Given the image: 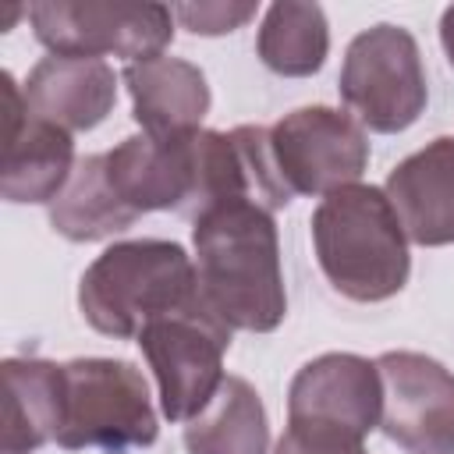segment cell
<instances>
[{
    "label": "cell",
    "mask_w": 454,
    "mask_h": 454,
    "mask_svg": "<svg viewBox=\"0 0 454 454\" xmlns=\"http://www.w3.org/2000/svg\"><path fill=\"white\" fill-rule=\"evenodd\" d=\"M259 60L284 78H309L326 64L330 53V25L319 4L277 0L266 7L259 35Z\"/></svg>",
    "instance_id": "obj_19"
},
{
    "label": "cell",
    "mask_w": 454,
    "mask_h": 454,
    "mask_svg": "<svg viewBox=\"0 0 454 454\" xmlns=\"http://www.w3.org/2000/svg\"><path fill=\"white\" fill-rule=\"evenodd\" d=\"M202 301L192 255L177 241L135 238L99 252L78 284V309L96 333L135 340L160 316Z\"/></svg>",
    "instance_id": "obj_3"
},
{
    "label": "cell",
    "mask_w": 454,
    "mask_h": 454,
    "mask_svg": "<svg viewBox=\"0 0 454 454\" xmlns=\"http://www.w3.org/2000/svg\"><path fill=\"white\" fill-rule=\"evenodd\" d=\"M35 39L60 57H160L174 39V11L163 4L39 0L28 7Z\"/></svg>",
    "instance_id": "obj_7"
},
{
    "label": "cell",
    "mask_w": 454,
    "mask_h": 454,
    "mask_svg": "<svg viewBox=\"0 0 454 454\" xmlns=\"http://www.w3.org/2000/svg\"><path fill=\"white\" fill-rule=\"evenodd\" d=\"M376 372L383 436L408 454H454V372L419 351H387Z\"/></svg>",
    "instance_id": "obj_9"
},
{
    "label": "cell",
    "mask_w": 454,
    "mask_h": 454,
    "mask_svg": "<svg viewBox=\"0 0 454 454\" xmlns=\"http://www.w3.org/2000/svg\"><path fill=\"white\" fill-rule=\"evenodd\" d=\"M138 213L110 181L106 153H89L74 163L64 192L50 202V223L67 241H103L128 231Z\"/></svg>",
    "instance_id": "obj_17"
},
{
    "label": "cell",
    "mask_w": 454,
    "mask_h": 454,
    "mask_svg": "<svg viewBox=\"0 0 454 454\" xmlns=\"http://www.w3.org/2000/svg\"><path fill=\"white\" fill-rule=\"evenodd\" d=\"M273 454H369L365 436L330 422H287Z\"/></svg>",
    "instance_id": "obj_20"
},
{
    "label": "cell",
    "mask_w": 454,
    "mask_h": 454,
    "mask_svg": "<svg viewBox=\"0 0 454 454\" xmlns=\"http://www.w3.org/2000/svg\"><path fill=\"white\" fill-rule=\"evenodd\" d=\"M156 387L160 411L170 422L195 419L223 383V355L231 348V326L195 301L181 312L160 316L135 337Z\"/></svg>",
    "instance_id": "obj_6"
},
{
    "label": "cell",
    "mask_w": 454,
    "mask_h": 454,
    "mask_svg": "<svg viewBox=\"0 0 454 454\" xmlns=\"http://www.w3.org/2000/svg\"><path fill=\"white\" fill-rule=\"evenodd\" d=\"M4 99L0 195L7 202H53L78 163L71 131L32 114L25 103V89L11 71H4Z\"/></svg>",
    "instance_id": "obj_10"
},
{
    "label": "cell",
    "mask_w": 454,
    "mask_h": 454,
    "mask_svg": "<svg viewBox=\"0 0 454 454\" xmlns=\"http://www.w3.org/2000/svg\"><path fill=\"white\" fill-rule=\"evenodd\" d=\"M117 99L114 67L99 57H43L25 78V103L32 114L64 131H89L106 121Z\"/></svg>",
    "instance_id": "obj_14"
},
{
    "label": "cell",
    "mask_w": 454,
    "mask_h": 454,
    "mask_svg": "<svg viewBox=\"0 0 454 454\" xmlns=\"http://www.w3.org/2000/svg\"><path fill=\"white\" fill-rule=\"evenodd\" d=\"M312 248L323 277L351 301H387L411 273L408 234L376 184H348L312 209Z\"/></svg>",
    "instance_id": "obj_2"
},
{
    "label": "cell",
    "mask_w": 454,
    "mask_h": 454,
    "mask_svg": "<svg viewBox=\"0 0 454 454\" xmlns=\"http://www.w3.org/2000/svg\"><path fill=\"white\" fill-rule=\"evenodd\" d=\"M340 99L355 121L376 135L411 128L429 99L419 43L401 25H372L348 43L340 64Z\"/></svg>",
    "instance_id": "obj_5"
},
{
    "label": "cell",
    "mask_w": 454,
    "mask_h": 454,
    "mask_svg": "<svg viewBox=\"0 0 454 454\" xmlns=\"http://www.w3.org/2000/svg\"><path fill=\"white\" fill-rule=\"evenodd\" d=\"M156 411L145 376L124 358L64 362V422L57 447H99L110 454L149 447L156 440Z\"/></svg>",
    "instance_id": "obj_4"
},
{
    "label": "cell",
    "mask_w": 454,
    "mask_h": 454,
    "mask_svg": "<svg viewBox=\"0 0 454 454\" xmlns=\"http://www.w3.org/2000/svg\"><path fill=\"white\" fill-rule=\"evenodd\" d=\"M270 156L287 195H330L369 167L365 128L333 106H298L270 128Z\"/></svg>",
    "instance_id": "obj_8"
},
{
    "label": "cell",
    "mask_w": 454,
    "mask_h": 454,
    "mask_svg": "<svg viewBox=\"0 0 454 454\" xmlns=\"http://www.w3.org/2000/svg\"><path fill=\"white\" fill-rule=\"evenodd\" d=\"M170 11L195 35H227V32H234L245 21L255 18V4H248V0L245 4H231V0L227 4L223 0H213V4H177Z\"/></svg>",
    "instance_id": "obj_21"
},
{
    "label": "cell",
    "mask_w": 454,
    "mask_h": 454,
    "mask_svg": "<svg viewBox=\"0 0 454 454\" xmlns=\"http://www.w3.org/2000/svg\"><path fill=\"white\" fill-rule=\"evenodd\" d=\"M383 387L376 362L351 351H326L305 362L287 390V422H330L358 436L380 426Z\"/></svg>",
    "instance_id": "obj_11"
},
{
    "label": "cell",
    "mask_w": 454,
    "mask_h": 454,
    "mask_svg": "<svg viewBox=\"0 0 454 454\" xmlns=\"http://www.w3.org/2000/svg\"><path fill=\"white\" fill-rule=\"evenodd\" d=\"M195 135H131L106 153L110 181L138 216L156 209L188 213L195 192Z\"/></svg>",
    "instance_id": "obj_12"
},
{
    "label": "cell",
    "mask_w": 454,
    "mask_h": 454,
    "mask_svg": "<svg viewBox=\"0 0 454 454\" xmlns=\"http://www.w3.org/2000/svg\"><path fill=\"white\" fill-rule=\"evenodd\" d=\"M124 85L135 103V121L142 135L177 138L202 131V117L209 114V85L206 74L181 57H149L124 64Z\"/></svg>",
    "instance_id": "obj_15"
},
{
    "label": "cell",
    "mask_w": 454,
    "mask_h": 454,
    "mask_svg": "<svg viewBox=\"0 0 454 454\" xmlns=\"http://www.w3.org/2000/svg\"><path fill=\"white\" fill-rule=\"evenodd\" d=\"M199 294L231 330L270 333L287 316L280 241L273 213L241 199L192 223Z\"/></svg>",
    "instance_id": "obj_1"
},
{
    "label": "cell",
    "mask_w": 454,
    "mask_h": 454,
    "mask_svg": "<svg viewBox=\"0 0 454 454\" xmlns=\"http://www.w3.org/2000/svg\"><path fill=\"white\" fill-rule=\"evenodd\" d=\"M408 241L454 245V138L440 135L404 156L383 184Z\"/></svg>",
    "instance_id": "obj_13"
},
{
    "label": "cell",
    "mask_w": 454,
    "mask_h": 454,
    "mask_svg": "<svg viewBox=\"0 0 454 454\" xmlns=\"http://www.w3.org/2000/svg\"><path fill=\"white\" fill-rule=\"evenodd\" d=\"M4 454H32L57 440L64 422V365L4 358Z\"/></svg>",
    "instance_id": "obj_16"
},
{
    "label": "cell",
    "mask_w": 454,
    "mask_h": 454,
    "mask_svg": "<svg viewBox=\"0 0 454 454\" xmlns=\"http://www.w3.org/2000/svg\"><path fill=\"white\" fill-rule=\"evenodd\" d=\"M188 454H266L270 422L262 397L241 376H223L213 401L184 422Z\"/></svg>",
    "instance_id": "obj_18"
},
{
    "label": "cell",
    "mask_w": 454,
    "mask_h": 454,
    "mask_svg": "<svg viewBox=\"0 0 454 454\" xmlns=\"http://www.w3.org/2000/svg\"><path fill=\"white\" fill-rule=\"evenodd\" d=\"M440 43H443V53H447V64L454 67V4L443 11L440 18Z\"/></svg>",
    "instance_id": "obj_22"
}]
</instances>
